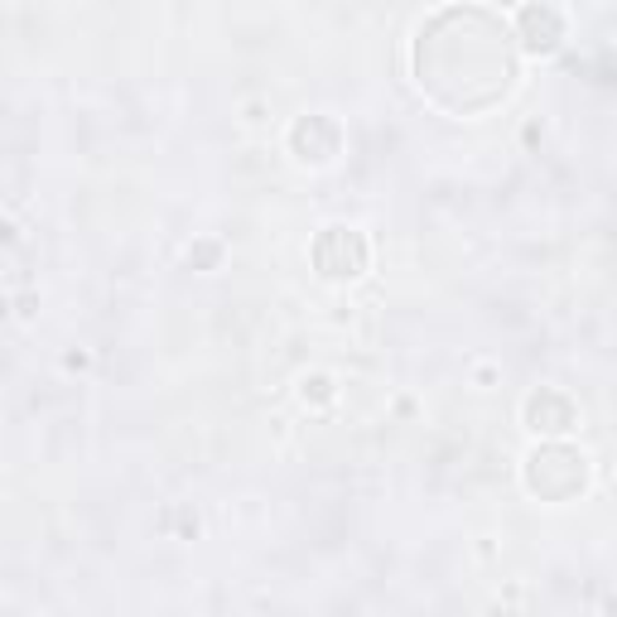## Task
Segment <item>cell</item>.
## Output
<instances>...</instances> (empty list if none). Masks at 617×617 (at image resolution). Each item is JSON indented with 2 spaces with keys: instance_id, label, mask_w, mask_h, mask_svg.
<instances>
[{
  "instance_id": "6da1fadb",
  "label": "cell",
  "mask_w": 617,
  "mask_h": 617,
  "mask_svg": "<svg viewBox=\"0 0 617 617\" xmlns=\"http://www.w3.org/2000/svg\"><path fill=\"white\" fill-rule=\"evenodd\" d=\"M526 24V44L540 48V54H550L560 40H564V20H560V10H521L516 15Z\"/></svg>"
}]
</instances>
